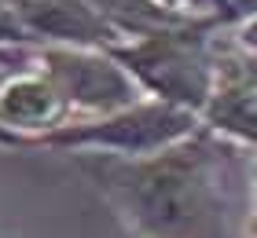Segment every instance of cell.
<instances>
[{
	"mask_svg": "<svg viewBox=\"0 0 257 238\" xmlns=\"http://www.w3.org/2000/svg\"><path fill=\"white\" fill-rule=\"evenodd\" d=\"M246 147L198 125L151 154H77V169L133 238H250Z\"/></svg>",
	"mask_w": 257,
	"mask_h": 238,
	"instance_id": "6da1fadb",
	"label": "cell"
},
{
	"mask_svg": "<svg viewBox=\"0 0 257 238\" xmlns=\"http://www.w3.org/2000/svg\"><path fill=\"white\" fill-rule=\"evenodd\" d=\"M217 26L220 15L180 19L169 26L147 30L140 37H128L107 52L128 70V77L140 85L144 95L202 114L217 77Z\"/></svg>",
	"mask_w": 257,
	"mask_h": 238,
	"instance_id": "7a4b0ae2",
	"label": "cell"
},
{
	"mask_svg": "<svg viewBox=\"0 0 257 238\" xmlns=\"http://www.w3.org/2000/svg\"><path fill=\"white\" fill-rule=\"evenodd\" d=\"M37 59H41V70L66 95L74 117H103L144 99L140 85L128 77V70L107 48L48 44L41 48Z\"/></svg>",
	"mask_w": 257,
	"mask_h": 238,
	"instance_id": "3957f363",
	"label": "cell"
},
{
	"mask_svg": "<svg viewBox=\"0 0 257 238\" xmlns=\"http://www.w3.org/2000/svg\"><path fill=\"white\" fill-rule=\"evenodd\" d=\"M151 4L173 11L180 19H202V15H220V0H151Z\"/></svg>",
	"mask_w": 257,
	"mask_h": 238,
	"instance_id": "277c9868",
	"label": "cell"
},
{
	"mask_svg": "<svg viewBox=\"0 0 257 238\" xmlns=\"http://www.w3.org/2000/svg\"><path fill=\"white\" fill-rule=\"evenodd\" d=\"M8 44H30V37L22 30L11 0H0V48H8Z\"/></svg>",
	"mask_w": 257,
	"mask_h": 238,
	"instance_id": "5b68a950",
	"label": "cell"
},
{
	"mask_svg": "<svg viewBox=\"0 0 257 238\" xmlns=\"http://www.w3.org/2000/svg\"><path fill=\"white\" fill-rule=\"evenodd\" d=\"M250 238H257V147H253V183H250Z\"/></svg>",
	"mask_w": 257,
	"mask_h": 238,
	"instance_id": "8992f818",
	"label": "cell"
}]
</instances>
